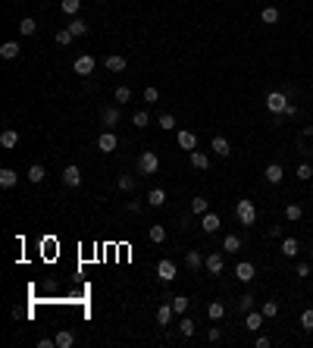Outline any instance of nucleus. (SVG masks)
<instances>
[{"label":"nucleus","instance_id":"obj_1","mask_svg":"<svg viewBox=\"0 0 313 348\" xmlns=\"http://www.w3.org/2000/svg\"><path fill=\"white\" fill-rule=\"evenodd\" d=\"M235 216H238L241 226H254V223H257V207H254V201L241 198V201L235 204Z\"/></svg>","mask_w":313,"mask_h":348},{"label":"nucleus","instance_id":"obj_2","mask_svg":"<svg viewBox=\"0 0 313 348\" xmlns=\"http://www.w3.org/2000/svg\"><path fill=\"white\" fill-rule=\"evenodd\" d=\"M288 104H292V100H288L285 91H270V94H266V110H270L273 116H282Z\"/></svg>","mask_w":313,"mask_h":348},{"label":"nucleus","instance_id":"obj_3","mask_svg":"<svg viewBox=\"0 0 313 348\" xmlns=\"http://www.w3.org/2000/svg\"><path fill=\"white\" fill-rule=\"evenodd\" d=\"M138 170H141L144 176H154V172L160 170V157L154 154V150H144V154L138 157Z\"/></svg>","mask_w":313,"mask_h":348},{"label":"nucleus","instance_id":"obj_4","mask_svg":"<svg viewBox=\"0 0 313 348\" xmlns=\"http://www.w3.org/2000/svg\"><path fill=\"white\" fill-rule=\"evenodd\" d=\"M116 148H119V138H116V135H113L110 129L97 135V150H100V154H113Z\"/></svg>","mask_w":313,"mask_h":348},{"label":"nucleus","instance_id":"obj_5","mask_svg":"<svg viewBox=\"0 0 313 348\" xmlns=\"http://www.w3.org/2000/svg\"><path fill=\"white\" fill-rule=\"evenodd\" d=\"M176 273H179V266L172 260H160L157 264V280L160 282H176Z\"/></svg>","mask_w":313,"mask_h":348},{"label":"nucleus","instance_id":"obj_6","mask_svg":"<svg viewBox=\"0 0 313 348\" xmlns=\"http://www.w3.org/2000/svg\"><path fill=\"white\" fill-rule=\"evenodd\" d=\"M204 266H207V273L219 276V273L226 270V260H223V254H219V251H210V254L204 258Z\"/></svg>","mask_w":313,"mask_h":348},{"label":"nucleus","instance_id":"obj_7","mask_svg":"<svg viewBox=\"0 0 313 348\" xmlns=\"http://www.w3.org/2000/svg\"><path fill=\"white\" fill-rule=\"evenodd\" d=\"M72 69H75V76H91V72H94V56H91V54H82V56H75Z\"/></svg>","mask_w":313,"mask_h":348},{"label":"nucleus","instance_id":"obj_8","mask_svg":"<svg viewBox=\"0 0 313 348\" xmlns=\"http://www.w3.org/2000/svg\"><path fill=\"white\" fill-rule=\"evenodd\" d=\"M176 142H179V148H182V150H188V154H191V150L198 148V135H194L191 129H182V132L176 135Z\"/></svg>","mask_w":313,"mask_h":348},{"label":"nucleus","instance_id":"obj_9","mask_svg":"<svg viewBox=\"0 0 313 348\" xmlns=\"http://www.w3.org/2000/svg\"><path fill=\"white\" fill-rule=\"evenodd\" d=\"M63 185H69V188H78V185H82V170H78V166H66V170H63Z\"/></svg>","mask_w":313,"mask_h":348},{"label":"nucleus","instance_id":"obj_10","mask_svg":"<svg viewBox=\"0 0 313 348\" xmlns=\"http://www.w3.org/2000/svg\"><path fill=\"white\" fill-rule=\"evenodd\" d=\"M254 276H257V270H254V264H251V260H241V264L235 266V280H241V282H251Z\"/></svg>","mask_w":313,"mask_h":348},{"label":"nucleus","instance_id":"obj_11","mask_svg":"<svg viewBox=\"0 0 313 348\" xmlns=\"http://www.w3.org/2000/svg\"><path fill=\"white\" fill-rule=\"evenodd\" d=\"M263 176H266V182H270V185H279L285 179V170H282V164H270Z\"/></svg>","mask_w":313,"mask_h":348},{"label":"nucleus","instance_id":"obj_12","mask_svg":"<svg viewBox=\"0 0 313 348\" xmlns=\"http://www.w3.org/2000/svg\"><path fill=\"white\" fill-rule=\"evenodd\" d=\"M210 150H213V154H219V157H229V154H232V144H229V138L216 135L213 142H210Z\"/></svg>","mask_w":313,"mask_h":348},{"label":"nucleus","instance_id":"obj_13","mask_svg":"<svg viewBox=\"0 0 313 348\" xmlns=\"http://www.w3.org/2000/svg\"><path fill=\"white\" fill-rule=\"evenodd\" d=\"M263 310H260V314H257V310H248V314H245V330H251V332H257L260 326H263Z\"/></svg>","mask_w":313,"mask_h":348},{"label":"nucleus","instance_id":"obj_14","mask_svg":"<svg viewBox=\"0 0 313 348\" xmlns=\"http://www.w3.org/2000/svg\"><path fill=\"white\" fill-rule=\"evenodd\" d=\"M201 229L207 232V236H213V232H219V216H216V214H210V210H207V214L201 216Z\"/></svg>","mask_w":313,"mask_h":348},{"label":"nucleus","instance_id":"obj_15","mask_svg":"<svg viewBox=\"0 0 313 348\" xmlns=\"http://www.w3.org/2000/svg\"><path fill=\"white\" fill-rule=\"evenodd\" d=\"M103 66H107L110 72H122V69L129 66V63H125V56H122V54H110L107 60H103Z\"/></svg>","mask_w":313,"mask_h":348},{"label":"nucleus","instance_id":"obj_16","mask_svg":"<svg viewBox=\"0 0 313 348\" xmlns=\"http://www.w3.org/2000/svg\"><path fill=\"white\" fill-rule=\"evenodd\" d=\"M172 317H176L172 304H160V308H157V323H160V326H169V323H172Z\"/></svg>","mask_w":313,"mask_h":348},{"label":"nucleus","instance_id":"obj_17","mask_svg":"<svg viewBox=\"0 0 313 348\" xmlns=\"http://www.w3.org/2000/svg\"><path fill=\"white\" fill-rule=\"evenodd\" d=\"M100 120H103V126H107V129H113V126H119V110H116V107H103Z\"/></svg>","mask_w":313,"mask_h":348},{"label":"nucleus","instance_id":"obj_18","mask_svg":"<svg viewBox=\"0 0 313 348\" xmlns=\"http://www.w3.org/2000/svg\"><path fill=\"white\" fill-rule=\"evenodd\" d=\"M0 56H3V60H16V56H19V41L0 44Z\"/></svg>","mask_w":313,"mask_h":348},{"label":"nucleus","instance_id":"obj_19","mask_svg":"<svg viewBox=\"0 0 313 348\" xmlns=\"http://www.w3.org/2000/svg\"><path fill=\"white\" fill-rule=\"evenodd\" d=\"M191 166H194V170H207V166H210V157H207L204 150L194 148V150H191Z\"/></svg>","mask_w":313,"mask_h":348},{"label":"nucleus","instance_id":"obj_20","mask_svg":"<svg viewBox=\"0 0 313 348\" xmlns=\"http://www.w3.org/2000/svg\"><path fill=\"white\" fill-rule=\"evenodd\" d=\"M69 32H72L75 38H85V34H88V22H85L82 16H75L72 22H69Z\"/></svg>","mask_w":313,"mask_h":348},{"label":"nucleus","instance_id":"obj_21","mask_svg":"<svg viewBox=\"0 0 313 348\" xmlns=\"http://www.w3.org/2000/svg\"><path fill=\"white\" fill-rule=\"evenodd\" d=\"M16 182H19L16 170H9V166H3V170H0V185H3V188H13Z\"/></svg>","mask_w":313,"mask_h":348},{"label":"nucleus","instance_id":"obj_22","mask_svg":"<svg viewBox=\"0 0 313 348\" xmlns=\"http://www.w3.org/2000/svg\"><path fill=\"white\" fill-rule=\"evenodd\" d=\"M147 204H150V207H163V204H166V192H163V188H150V192H147Z\"/></svg>","mask_w":313,"mask_h":348},{"label":"nucleus","instance_id":"obj_23","mask_svg":"<svg viewBox=\"0 0 313 348\" xmlns=\"http://www.w3.org/2000/svg\"><path fill=\"white\" fill-rule=\"evenodd\" d=\"M53 339H56V348H72V345H75V336L69 332V330H60Z\"/></svg>","mask_w":313,"mask_h":348},{"label":"nucleus","instance_id":"obj_24","mask_svg":"<svg viewBox=\"0 0 313 348\" xmlns=\"http://www.w3.org/2000/svg\"><path fill=\"white\" fill-rule=\"evenodd\" d=\"M0 144H3V148H16L19 144V132L16 129H3V132H0Z\"/></svg>","mask_w":313,"mask_h":348},{"label":"nucleus","instance_id":"obj_25","mask_svg":"<svg viewBox=\"0 0 313 348\" xmlns=\"http://www.w3.org/2000/svg\"><path fill=\"white\" fill-rule=\"evenodd\" d=\"M185 266H188V270H201V266H204L201 251H188V254H185Z\"/></svg>","mask_w":313,"mask_h":348},{"label":"nucleus","instance_id":"obj_26","mask_svg":"<svg viewBox=\"0 0 313 348\" xmlns=\"http://www.w3.org/2000/svg\"><path fill=\"white\" fill-rule=\"evenodd\" d=\"M207 317H210V320H223V317H226V304H223V301H210Z\"/></svg>","mask_w":313,"mask_h":348},{"label":"nucleus","instance_id":"obj_27","mask_svg":"<svg viewBox=\"0 0 313 348\" xmlns=\"http://www.w3.org/2000/svg\"><path fill=\"white\" fill-rule=\"evenodd\" d=\"M298 251H301V242L298 238H285L282 242V254H285V258H298Z\"/></svg>","mask_w":313,"mask_h":348},{"label":"nucleus","instance_id":"obj_28","mask_svg":"<svg viewBox=\"0 0 313 348\" xmlns=\"http://www.w3.org/2000/svg\"><path fill=\"white\" fill-rule=\"evenodd\" d=\"M44 176H47V172H44V166H41V164H31V166H28V182H31V185L44 182Z\"/></svg>","mask_w":313,"mask_h":348},{"label":"nucleus","instance_id":"obj_29","mask_svg":"<svg viewBox=\"0 0 313 348\" xmlns=\"http://www.w3.org/2000/svg\"><path fill=\"white\" fill-rule=\"evenodd\" d=\"M260 19L266 22V26H276V22H279V10H276V6H263Z\"/></svg>","mask_w":313,"mask_h":348},{"label":"nucleus","instance_id":"obj_30","mask_svg":"<svg viewBox=\"0 0 313 348\" xmlns=\"http://www.w3.org/2000/svg\"><path fill=\"white\" fill-rule=\"evenodd\" d=\"M223 251H229V254L241 251V238H238V236H226V238H223Z\"/></svg>","mask_w":313,"mask_h":348},{"label":"nucleus","instance_id":"obj_31","mask_svg":"<svg viewBox=\"0 0 313 348\" xmlns=\"http://www.w3.org/2000/svg\"><path fill=\"white\" fill-rule=\"evenodd\" d=\"M301 216H304V207H301V204H288V207H285V220H292V223H298Z\"/></svg>","mask_w":313,"mask_h":348},{"label":"nucleus","instance_id":"obj_32","mask_svg":"<svg viewBox=\"0 0 313 348\" xmlns=\"http://www.w3.org/2000/svg\"><path fill=\"white\" fill-rule=\"evenodd\" d=\"M263 317L266 320H273V317H279V301H263Z\"/></svg>","mask_w":313,"mask_h":348},{"label":"nucleus","instance_id":"obj_33","mask_svg":"<svg viewBox=\"0 0 313 348\" xmlns=\"http://www.w3.org/2000/svg\"><path fill=\"white\" fill-rule=\"evenodd\" d=\"M78 6H82V0H60V10H63L66 16H75Z\"/></svg>","mask_w":313,"mask_h":348},{"label":"nucleus","instance_id":"obj_34","mask_svg":"<svg viewBox=\"0 0 313 348\" xmlns=\"http://www.w3.org/2000/svg\"><path fill=\"white\" fill-rule=\"evenodd\" d=\"M150 242H154V245H160V242H166V226H150Z\"/></svg>","mask_w":313,"mask_h":348},{"label":"nucleus","instance_id":"obj_35","mask_svg":"<svg viewBox=\"0 0 313 348\" xmlns=\"http://www.w3.org/2000/svg\"><path fill=\"white\" fill-rule=\"evenodd\" d=\"M188 304H191V298H185V295H176V298H172V310H176V314H185V310H188Z\"/></svg>","mask_w":313,"mask_h":348},{"label":"nucleus","instance_id":"obj_36","mask_svg":"<svg viewBox=\"0 0 313 348\" xmlns=\"http://www.w3.org/2000/svg\"><path fill=\"white\" fill-rule=\"evenodd\" d=\"M19 32H22V34H34V32H38V22H34L31 16H25V19L19 22Z\"/></svg>","mask_w":313,"mask_h":348},{"label":"nucleus","instance_id":"obj_37","mask_svg":"<svg viewBox=\"0 0 313 348\" xmlns=\"http://www.w3.org/2000/svg\"><path fill=\"white\" fill-rule=\"evenodd\" d=\"M238 310H241V314H248V310H254V295H251V292H245V295L238 298Z\"/></svg>","mask_w":313,"mask_h":348},{"label":"nucleus","instance_id":"obj_38","mask_svg":"<svg viewBox=\"0 0 313 348\" xmlns=\"http://www.w3.org/2000/svg\"><path fill=\"white\" fill-rule=\"evenodd\" d=\"M295 176H298L301 182H310V179H313V166H310V164H301V166L295 170Z\"/></svg>","mask_w":313,"mask_h":348},{"label":"nucleus","instance_id":"obj_39","mask_svg":"<svg viewBox=\"0 0 313 348\" xmlns=\"http://www.w3.org/2000/svg\"><path fill=\"white\" fill-rule=\"evenodd\" d=\"M179 332L185 336V339H188V336H194V320H188V317H182V320H179Z\"/></svg>","mask_w":313,"mask_h":348},{"label":"nucleus","instance_id":"obj_40","mask_svg":"<svg viewBox=\"0 0 313 348\" xmlns=\"http://www.w3.org/2000/svg\"><path fill=\"white\" fill-rule=\"evenodd\" d=\"M191 214H194V216H204V214H207V198H194V201H191Z\"/></svg>","mask_w":313,"mask_h":348},{"label":"nucleus","instance_id":"obj_41","mask_svg":"<svg viewBox=\"0 0 313 348\" xmlns=\"http://www.w3.org/2000/svg\"><path fill=\"white\" fill-rule=\"evenodd\" d=\"M72 41H75V34L69 32V28H60V32H56V44H72Z\"/></svg>","mask_w":313,"mask_h":348},{"label":"nucleus","instance_id":"obj_42","mask_svg":"<svg viewBox=\"0 0 313 348\" xmlns=\"http://www.w3.org/2000/svg\"><path fill=\"white\" fill-rule=\"evenodd\" d=\"M116 100H119V104L132 100V88H129V85H119V88H116Z\"/></svg>","mask_w":313,"mask_h":348},{"label":"nucleus","instance_id":"obj_43","mask_svg":"<svg viewBox=\"0 0 313 348\" xmlns=\"http://www.w3.org/2000/svg\"><path fill=\"white\" fill-rule=\"evenodd\" d=\"M132 122H135V126H138V129H144V126H147V122H150V116H147V110H138V113H135V116H132Z\"/></svg>","mask_w":313,"mask_h":348},{"label":"nucleus","instance_id":"obj_44","mask_svg":"<svg viewBox=\"0 0 313 348\" xmlns=\"http://www.w3.org/2000/svg\"><path fill=\"white\" fill-rule=\"evenodd\" d=\"M301 330H313V310H304V314H301Z\"/></svg>","mask_w":313,"mask_h":348},{"label":"nucleus","instance_id":"obj_45","mask_svg":"<svg viewBox=\"0 0 313 348\" xmlns=\"http://www.w3.org/2000/svg\"><path fill=\"white\" fill-rule=\"evenodd\" d=\"M160 129H176V120H172V113H163V116H160Z\"/></svg>","mask_w":313,"mask_h":348},{"label":"nucleus","instance_id":"obj_46","mask_svg":"<svg viewBox=\"0 0 313 348\" xmlns=\"http://www.w3.org/2000/svg\"><path fill=\"white\" fill-rule=\"evenodd\" d=\"M135 188V176H119V192H132Z\"/></svg>","mask_w":313,"mask_h":348},{"label":"nucleus","instance_id":"obj_47","mask_svg":"<svg viewBox=\"0 0 313 348\" xmlns=\"http://www.w3.org/2000/svg\"><path fill=\"white\" fill-rule=\"evenodd\" d=\"M160 100V91L157 88H144V104H157Z\"/></svg>","mask_w":313,"mask_h":348},{"label":"nucleus","instance_id":"obj_48","mask_svg":"<svg viewBox=\"0 0 313 348\" xmlns=\"http://www.w3.org/2000/svg\"><path fill=\"white\" fill-rule=\"evenodd\" d=\"M207 339H210V342H219V339H223V330H219V326H210V332H207Z\"/></svg>","mask_w":313,"mask_h":348},{"label":"nucleus","instance_id":"obj_49","mask_svg":"<svg viewBox=\"0 0 313 348\" xmlns=\"http://www.w3.org/2000/svg\"><path fill=\"white\" fill-rule=\"evenodd\" d=\"M310 266L313 264H298V276H301V280H307V276H310Z\"/></svg>","mask_w":313,"mask_h":348},{"label":"nucleus","instance_id":"obj_50","mask_svg":"<svg viewBox=\"0 0 313 348\" xmlns=\"http://www.w3.org/2000/svg\"><path fill=\"white\" fill-rule=\"evenodd\" d=\"M301 110H298V104H288V107H285V113L282 116H288V120H295V116H298Z\"/></svg>","mask_w":313,"mask_h":348},{"label":"nucleus","instance_id":"obj_51","mask_svg":"<svg viewBox=\"0 0 313 348\" xmlns=\"http://www.w3.org/2000/svg\"><path fill=\"white\" fill-rule=\"evenodd\" d=\"M38 348H56V339H41Z\"/></svg>","mask_w":313,"mask_h":348},{"label":"nucleus","instance_id":"obj_52","mask_svg":"<svg viewBox=\"0 0 313 348\" xmlns=\"http://www.w3.org/2000/svg\"><path fill=\"white\" fill-rule=\"evenodd\" d=\"M282 236V226H270V238H279Z\"/></svg>","mask_w":313,"mask_h":348},{"label":"nucleus","instance_id":"obj_53","mask_svg":"<svg viewBox=\"0 0 313 348\" xmlns=\"http://www.w3.org/2000/svg\"><path fill=\"white\" fill-rule=\"evenodd\" d=\"M257 348H270V336H260V339H257Z\"/></svg>","mask_w":313,"mask_h":348},{"label":"nucleus","instance_id":"obj_54","mask_svg":"<svg viewBox=\"0 0 313 348\" xmlns=\"http://www.w3.org/2000/svg\"><path fill=\"white\" fill-rule=\"evenodd\" d=\"M310 264H313V251H310Z\"/></svg>","mask_w":313,"mask_h":348},{"label":"nucleus","instance_id":"obj_55","mask_svg":"<svg viewBox=\"0 0 313 348\" xmlns=\"http://www.w3.org/2000/svg\"><path fill=\"white\" fill-rule=\"evenodd\" d=\"M94 4H103V0H94Z\"/></svg>","mask_w":313,"mask_h":348}]
</instances>
